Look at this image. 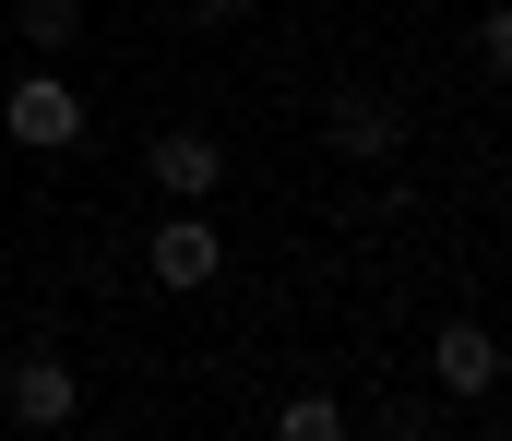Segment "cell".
Returning a JSON list of instances; mask_svg holds the SVG:
<instances>
[{
    "mask_svg": "<svg viewBox=\"0 0 512 441\" xmlns=\"http://www.w3.org/2000/svg\"><path fill=\"white\" fill-rule=\"evenodd\" d=\"M274 430H286V441H334V430H346V406H334V394H298Z\"/></svg>",
    "mask_w": 512,
    "mask_h": 441,
    "instance_id": "7",
    "label": "cell"
},
{
    "mask_svg": "<svg viewBox=\"0 0 512 441\" xmlns=\"http://www.w3.org/2000/svg\"><path fill=\"white\" fill-rule=\"evenodd\" d=\"M72 406H84L72 358H12V418H24V430H60Z\"/></svg>",
    "mask_w": 512,
    "mask_h": 441,
    "instance_id": "3",
    "label": "cell"
},
{
    "mask_svg": "<svg viewBox=\"0 0 512 441\" xmlns=\"http://www.w3.org/2000/svg\"><path fill=\"white\" fill-rule=\"evenodd\" d=\"M215 263H227V251H215V227H203V215H167V227H155V251H143V275H155L167 298L215 287Z\"/></svg>",
    "mask_w": 512,
    "mask_h": 441,
    "instance_id": "2",
    "label": "cell"
},
{
    "mask_svg": "<svg viewBox=\"0 0 512 441\" xmlns=\"http://www.w3.org/2000/svg\"><path fill=\"white\" fill-rule=\"evenodd\" d=\"M72 24H84V0H24V36L36 48H72Z\"/></svg>",
    "mask_w": 512,
    "mask_h": 441,
    "instance_id": "8",
    "label": "cell"
},
{
    "mask_svg": "<svg viewBox=\"0 0 512 441\" xmlns=\"http://www.w3.org/2000/svg\"><path fill=\"white\" fill-rule=\"evenodd\" d=\"M191 12H203V24H239V12H251V0H191Z\"/></svg>",
    "mask_w": 512,
    "mask_h": 441,
    "instance_id": "9",
    "label": "cell"
},
{
    "mask_svg": "<svg viewBox=\"0 0 512 441\" xmlns=\"http://www.w3.org/2000/svg\"><path fill=\"white\" fill-rule=\"evenodd\" d=\"M0 120H12L24 155H72V144H84V96H72V72H24Z\"/></svg>",
    "mask_w": 512,
    "mask_h": 441,
    "instance_id": "1",
    "label": "cell"
},
{
    "mask_svg": "<svg viewBox=\"0 0 512 441\" xmlns=\"http://www.w3.org/2000/svg\"><path fill=\"white\" fill-rule=\"evenodd\" d=\"M429 370H441L453 394H489V382H501V346H489V322H441V346H429Z\"/></svg>",
    "mask_w": 512,
    "mask_h": 441,
    "instance_id": "6",
    "label": "cell"
},
{
    "mask_svg": "<svg viewBox=\"0 0 512 441\" xmlns=\"http://www.w3.org/2000/svg\"><path fill=\"white\" fill-rule=\"evenodd\" d=\"M143 167H155V191H179V203H203V191L227 179L215 132H155V155H143Z\"/></svg>",
    "mask_w": 512,
    "mask_h": 441,
    "instance_id": "4",
    "label": "cell"
},
{
    "mask_svg": "<svg viewBox=\"0 0 512 441\" xmlns=\"http://www.w3.org/2000/svg\"><path fill=\"white\" fill-rule=\"evenodd\" d=\"M334 144L358 155V167H382V155L405 144V120H393V96H370V84H346V96H334Z\"/></svg>",
    "mask_w": 512,
    "mask_h": 441,
    "instance_id": "5",
    "label": "cell"
}]
</instances>
